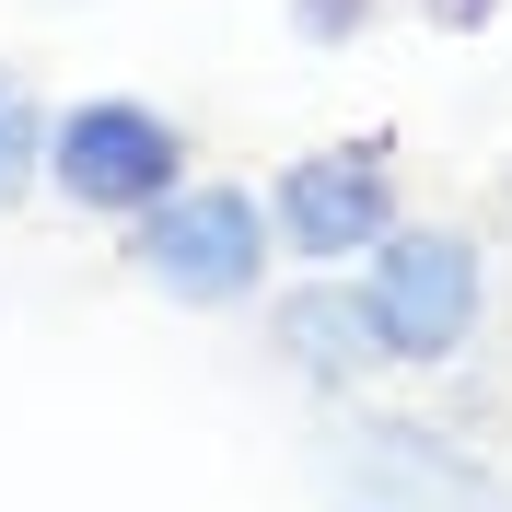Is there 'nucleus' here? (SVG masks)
Masks as SVG:
<instances>
[{
  "instance_id": "nucleus-4",
  "label": "nucleus",
  "mask_w": 512,
  "mask_h": 512,
  "mask_svg": "<svg viewBox=\"0 0 512 512\" xmlns=\"http://www.w3.org/2000/svg\"><path fill=\"white\" fill-rule=\"evenodd\" d=\"M268 245L303 256V268H361L384 233L408 222V198H396V140L384 128H350V140H315V152H291L268 187Z\"/></svg>"
},
{
  "instance_id": "nucleus-2",
  "label": "nucleus",
  "mask_w": 512,
  "mask_h": 512,
  "mask_svg": "<svg viewBox=\"0 0 512 512\" xmlns=\"http://www.w3.org/2000/svg\"><path fill=\"white\" fill-rule=\"evenodd\" d=\"M117 256H128V280L163 291L175 315H245V303H268V268H280L268 210L233 175H187L140 222H117Z\"/></svg>"
},
{
  "instance_id": "nucleus-5",
  "label": "nucleus",
  "mask_w": 512,
  "mask_h": 512,
  "mask_svg": "<svg viewBox=\"0 0 512 512\" xmlns=\"http://www.w3.org/2000/svg\"><path fill=\"white\" fill-rule=\"evenodd\" d=\"M268 361L303 373L315 396H361V384L384 373V350H373V326H361V303H350L338 268H315V280H291L280 303H268Z\"/></svg>"
},
{
  "instance_id": "nucleus-7",
  "label": "nucleus",
  "mask_w": 512,
  "mask_h": 512,
  "mask_svg": "<svg viewBox=\"0 0 512 512\" xmlns=\"http://www.w3.org/2000/svg\"><path fill=\"white\" fill-rule=\"evenodd\" d=\"M280 12H291V35H303V47H361L396 0H280Z\"/></svg>"
},
{
  "instance_id": "nucleus-1",
  "label": "nucleus",
  "mask_w": 512,
  "mask_h": 512,
  "mask_svg": "<svg viewBox=\"0 0 512 512\" xmlns=\"http://www.w3.org/2000/svg\"><path fill=\"white\" fill-rule=\"evenodd\" d=\"M373 326L384 373H443L466 361V338L489 326V245L466 222H396L361 268H338Z\"/></svg>"
},
{
  "instance_id": "nucleus-8",
  "label": "nucleus",
  "mask_w": 512,
  "mask_h": 512,
  "mask_svg": "<svg viewBox=\"0 0 512 512\" xmlns=\"http://www.w3.org/2000/svg\"><path fill=\"white\" fill-rule=\"evenodd\" d=\"M408 12L431 35H489V24H501V0H408Z\"/></svg>"
},
{
  "instance_id": "nucleus-6",
  "label": "nucleus",
  "mask_w": 512,
  "mask_h": 512,
  "mask_svg": "<svg viewBox=\"0 0 512 512\" xmlns=\"http://www.w3.org/2000/svg\"><path fill=\"white\" fill-rule=\"evenodd\" d=\"M35 163H47V94L24 70H0V210L35 198Z\"/></svg>"
},
{
  "instance_id": "nucleus-3",
  "label": "nucleus",
  "mask_w": 512,
  "mask_h": 512,
  "mask_svg": "<svg viewBox=\"0 0 512 512\" xmlns=\"http://www.w3.org/2000/svg\"><path fill=\"white\" fill-rule=\"evenodd\" d=\"M198 175L187 128L163 117L152 94H82V105H47V163L35 187L82 210V222H140L152 198H175Z\"/></svg>"
},
{
  "instance_id": "nucleus-9",
  "label": "nucleus",
  "mask_w": 512,
  "mask_h": 512,
  "mask_svg": "<svg viewBox=\"0 0 512 512\" xmlns=\"http://www.w3.org/2000/svg\"><path fill=\"white\" fill-rule=\"evenodd\" d=\"M501 222H512V163H501Z\"/></svg>"
}]
</instances>
